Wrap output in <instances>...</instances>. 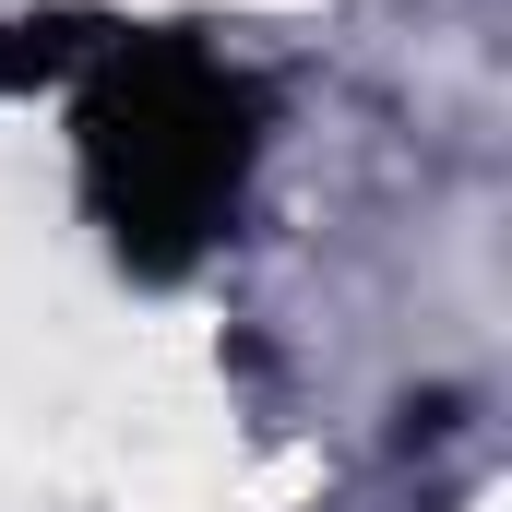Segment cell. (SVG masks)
<instances>
[{
    "label": "cell",
    "mask_w": 512,
    "mask_h": 512,
    "mask_svg": "<svg viewBox=\"0 0 512 512\" xmlns=\"http://www.w3.org/2000/svg\"><path fill=\"white\" fill-rule=\"evenodd\" d=\"M72 155H84V215L108 227V262L143 286H179L251 203L262 84L179 24L167 36L108 24L72 96Z\"/></svg>",
    "instance_id": "obj_1"
},
{
    "label": "cell",
    "mask_w": 512,
    "mask_h": 512,
    "mask_svg": "<svg viewBox=\"0 0 512 512\" xmlns=\"http://www.w3.org/2000/svg\"><path fill=\"white\" fill-rule=\"evenodd\" d=\"M96 36H108V24H84V12H36V24H0V96H24V84H72V72L96 60Z\"/></svg>",
    "instance_id": "obj_2"
}]
</instances>
